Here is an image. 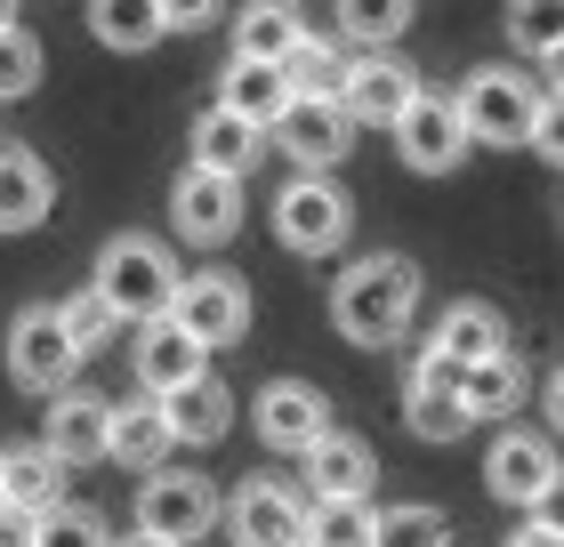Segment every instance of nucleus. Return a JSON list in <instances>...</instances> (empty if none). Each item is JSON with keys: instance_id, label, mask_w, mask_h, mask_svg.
I'll return each instance as SVG.
<instances>
[{"instance_id": "79ce46f5", "label": "nucleus", "mask_w": 564, "mask_h": 547, "mask_svg": "<svg viewBox=\"0 0 564 547\" xmlns=\"http://www.w3.org/2000/svg\"><path fill=\"white\" fill-rule=\"evenodd\" d=\"M0 24H17V0H0Z\"/></svg>"}, {"instance_id": "4be33fe9", "label": "nucleus", "mask_w": 564, "mask_h": 547, "mask_svg": "<svg viewBox=\"0 0 564 547\" xmlns=\"http://www.w3.org/2000/svg\"><path fill=\"white\" fill-rule=\"evenodd\" d=\"M524 403V354L517 347H492L476 362H459V411L468 419H508Z\"/></svg>"}, {"instance_id": "473e14b6", "label": "nucleus", "mask_w": 564, "mask_h": 547, "mask_svg": "<svg viewBox=\"0 0 564 547\" xmlns=\"http://www.w3.org/2000/svg\"><path fill=\"white\" fill-rule=\"evenodd\" d=\"M33 547H113V532H106V515L97 507H41L33 515Z\"/></svg>"}, {"instance_id": "f257e3e1", "label": "nucleus", "mask_w": 564, "mask_h": 547, "mask_svg": "<svg viewBox=\"0 0 564 547\" xmlns=\"http://www.w3.org/2000/svg\"><path fill=\"white\" fill-rule=\"evenodd\" d=\"M420 315V266L395 250H371L330 282V322H339L347 347H403V330Z\"/></svg>"}, {"instance_id": "ddd939ff", "label": "nucleus", "mask_w": 564, "mask_h": 547, "mask_svg": "<svg viewBox=\"0 0 564 547\" xmlns=\"http://www.w3.org/2000/svg\"><path fill=\"white\" fill-rule=\"evenodd\" d=\"M403 427L420 442H459L476 419L459 411V362L444 347H420L412 354V386H403Z\"/></svg>"}, {"instance_id": "bb28decb", "label": "nucleus", "mask_w": 564, "mask_h": 547, "mask_svg": "<svg viewBox=\"0 0 564 547\" xmlns=\"http://www.w3.org/2000/svg\"><path fill=\"white\" fill-rule=\"evenodd\" d=\"M508 41L541 57V89L556 97V57H564V0H508Z\"/></svg>"}, {"instance_id": "393cba45", "label": "nucleus", "mask_w": 564, "mask_h": 547, "mask_svg": "<svg viewBox=\"0 0 564 547\" xmlns=\"http://www.w3.org/2000/svg\"><path fill=\"white\" fill-rule=\"evenodd\" d=\"M282 97H291V81H282V65H267V57H235V65H226V81H218V106L242 113L250 129H267L282 113Z\"/></svg>"}, {"instance_id": "6ab92c4d", "label": "nucleus", "mask_w": 564, "mask_h": 547, "mask_svg": "<svg viewBox=\"0 0 564 547\" xmlns=\"http://www.w3.org/2000/svg\"><path fill=\"white\" fill-rule=\"evenodd\" d=\"M170 451H177V442H170V419H162V395L138 386L130 403H106V459H121V467L145 475V467H162Z\"/></svg>"}, {"instance_id": "a211bd4d", "label": "nucleus", "mask_w": 564, "mask_h": 547, "mask_svg": "<svg viewBox=\"0 0 564 547\" xmlns=\"http://www.w3.org/2000/svg\"><path fill=\"white\" fill-rule=\"evenodd\" d=\"M48 201H57V177L33 145L0 138V233H33L48 218Z\"/></svg>"}, {"instance_id": "412c9836", "label": "nucleus", "mask_w": 564, "mask_h": 547, "mask_svg": "<svg viewBox=\"0 0 564 547\" xmlns=\"http://www.w3.org/2000/svg\"><path fill=\"white\" fill-rule=\"evenodd\" d=\"M162 419H170V442H218L226 427H235V386L226 379H186L162 395Z\"/></svg>"}, {"instance_id": "cd10ccee", "label": "nucleus", "mask_w": 564, "mask_h": 547, "mask_svg": "<svg viewBox=\"0 0 564 547\" xmlns=\"http://www.w3.org/2000/svg\"><path fill=\"white\" fill-rule=\"evenodd\" d=\"M0 500H17V507H57L65 500V467L41 451V442H24V451H0Z\"/></svg>"}, {"instance_id": "f704fd0d", "label": "nucleus", "mask_w": 564, "mask_h": 547, "mask_svg": "<svg viewBox=\"0 0 564 547\" xmlns=\"http://www.w3.org/2000/svg\"><path fill=\"white\" fill-rule=\"evenodd\" d=\"M339 41H323V33H299L291 48H282V81H291V89H330V81H339Z\"/></svg>"}, {"instance_id": "0eeeda50", "label": "nucleus", "mask_w": 564, "mask_h": 547, "mask_svg": "<svg viewBox=\"0 0 564 547\" xmlns=\"http://www.w3.org/2000/svg\"><path fill=\"white\" fill-rule=\"evenodd\" d=\"M412 89H420V73L403 65L395 48H364V57H347L339 81H330V97H339V113L355 129H395V113L412 106Z\"/></svg>"}, {"instance_id": "b1692460", "label": "nucleus", "mask_w": 564, "mask_h": 547, "mask_svg": "<svg viewBox=\"0 0 564 547\" xmlns=\"http://www.w3.org/2000/svg\"><path fill=\"white\" fill-rule=\"evenodd\" d=\"M427 347H444L452 362H476V354L508 347V315H500V306H484V298H459V306H444V315H435Z\"/></svg>"}, {"instance_id": "5701e85b", "label": "nucleus", "mask_w": 564, "mask_h": 547, "mask_svg": "<svg viewBox=\"0 0 564 547\" xmlns=\"http://www.w3.org/2000/svg\"><path fill=\"white\" fill-rule=\"evenodd\" d=\"M259 138L267 129H250L242 113H226V106H210V113H194V162L202 169H226V177H250V162H259Z\"/></svg>"}, {"instance_id": "c756f323", "label": "nucleus", "mask_w": 564, "mask_h": 547, "mask_svg": "<svg viewBox=\"0 0 564 547\" xmlns=\"http://www.w3.org/2000/svg\"><path fill=\"white\" fill-rule=\"evenodd\" d=\"M371 500H315L306 507V547H371Z\"/></svg>"}, {"instance_id": "20e7f679", "label": "nucleus", "mask_w": 564, "mask_h": 547, "mask_svg": "<svg viewBox=\"0 0 564 547\" xmlns=\"http://www.w3.org/2000/svg\"><path fill=\"white\" fill-rule=\"evenodd\" d=\"M347 226H355V201L330 186V169H299L291 186L274 194V233H282V250H299V258L339 250Z\"/></svg>"}, {"instance_id": "9d476101", "label": "nucleus", "mask_w": 564, "mask_h": 547, "mask_svg": "<svg viewBox=\"0 0 564 547\" xmlns=\"http://www.w3.org/2000/svg\"><path fill=\"white\" fill-rule=\"evenodd\" d=\"M170 226L186 233L194 250H218V242H235V226H242V177L186 162V169H177V186H170Z\"/></svg>"}, {"instance_id": "4c0bfd02", "label": "nucleus", "mask_w": 564, "mask_h": 547, "mask_svg": "<svg viewBox=\"0 0 564 547\" xmlns=\"http://www.w3.org/2000/svg\"><path fill=\"white\" fill-rule=\"evenodd\" d=\"M524 145L541 153V162H556V153H564V113H556V97H549L541 113H532V138H524Z\"/></svg>"}, {"instance_id": "e433bc0d", "label": "nucleus", "mask_w": 564, "mask_h": 547, "mask_svg": "<svg viewBox=\"0 0 564 547\" xmlns=\"http://www.w3.org/2000/svg\"><path fill=\"white\" fill-rule=\"evenodd\" d=\"M162 9V33H202V24H218V0H153Z\"/></svg>"}, {"instance_id": "39448f33", "label": "nucleus", "mask_w": 564, "mask_h": 547, "mask_svg": "<svg viewBox=\"0 0 564 547\" xmlns=\"http://www.w3.org/2000/svg\"><path fill=\"white\" fill-rule=\"evenodd\" d=\"M218 524V491L210 475H186V467H145L138 483V532L162 539V547H186Z\"/></svg>"}, {"instance_id": "58836bf2", "label": "nucleus", "mask_w": 564, "mask_h": 547, "mask_svg": "<svg viewBox=\"0 0 564 547\" xmlns=\"http://www.w3.org/2000/svg\"><path fill=\"white\" fill-rule=\"evenodd\" d=\"M500 547H564V532H556V515L541 507V515H532V524H517V532H508Z\"/></svg>"}, {"instance_id": "c85d7f7f", "label": "nucleus", "mask_w": 564, "mask_h": 547, "mask_svg": "<svg viewBox=\"0 0 564 547\" xmlns=\"http://www.w3.org/2000/svg\"><path fill=\"white\" fill-rule=\"evenodd\" d=\"M306 33V24L291 17V0H250V9L235 17V57H267L282 65V48H291Z\"/></svg>"}, {"instance_id": "1a4fd4ad", "label": "nucleus", "mask_w": 564, "mask_h": 547, "mask_svg": "<svg viewBox=\"0 0 564 547\" xmlns=\"http://www.w3.org/2000/svg\"><path fill=\"white\" fill-rule=\"evenodd\" d=\"M162 315L186 322L202 347H235V338L250 330V282L226 274V266H210V274H177V291H170Z\"/></svg>"}, {"instance_id": "2f4dec72", "label": "nucleus", "mask_w": 564, "mask_h": 547, "mask_svg": "<svg viewBox=\"0 0 564 547\" xmlns=\"http://www.w3.org/2000/svg\"><path fill=\"white\" fill-rule=\"evenodd\" d=\"M403 24H412V0H339V33L355 48H395Z\"/></svg>"}, {"instance_id": "f3484780", "label": "nucleus", "mask_w": 564, "mask_h": 547, "mask_svg": "<svg viewBox=\"0 0 564 547\" xmlns=\"http://www.w3.org/2000/svg\"><path fill=\"white\" fill-rule=\"evenodd\" d=\"M202 371H210V347H202L186 322H170V315L138 322V386H145V395H170V386H186Z\"/></svg>"}, {"instance_id": "f8f14e48", "label": "nucleus", "mask_w": 564, "mask_h": 547, "mask_svg": "<svg viewBox=\"0 0 564 547\" xmlns=\"http://www.w3.org/2000/svg\"><path fill=\"white\" fill-rule=\"evenodd\" d=\"M73 371H82V354L57 330V306H24L9 322V379L24 395H57V386H73Z\"/></svg>"}, {"instance_id": "dca6fc26", "label": "nucleus", "mask_w": 564, "mask_h": 547, "mask_svg": "<svg viewBox=\"0 0 564 547\" xmlns=\"http://www.w3.org/2000/svg\"><path fill=\"white\" fill-rule=\"evenodd\" d=\"M330 427V395L323 386H306V379H274V386H259V442L267 451H306Z\"/></svg>"}, {"instance_id": "7c9ffc66", "label": "nucleus", "mask_w": 564, "mask_h": 547, "mask_svg": "<svg viewBox=\"0 0 564 547\" xmlns=\"http://www.w3.org/2000/svg\"><path fill=\"white\" fill-rule=\"evenodd\" d=\"M371 547H452V524H444V507H388V515H371Z\"/></svg>"}, {"instance_id": "f03ea898", "label": "nucleus", "mask_w": 564, "mask_h": 547, "mask_svg": "<svg viewBox=\"0 0 564 547\" xmlns=\"http://www.w3.org/2000/svg\"><path fill=\"white\" fill-rule=\"evenodd\" d=\"M89 291L106 298L121 322H145V315H162L170 291H177V258H170V242H153V233H113V242L97 250Z\"/></svg>"}, {"instance_id": "2eb2a0df", "label": "nucleus", "mask_w": 564, "mask_h": 547, "mask_svg": "<svg viewBox=\"0 0 564 547\" xmlns=\"http://www.w3.org/2000/svg\"><path fill=\"white\" fill-rule=\"evenodd\" d=\"M41 451L65 467H89L106 459V395H89V386H57L48 395V427H41Z\"/></svg>"}, {"instance_id": "a19ab883", "label": "nucleus", "mask_w": 564, "mask_h": 547, "mask_svg": "<svg viewBox=\"0 0 564 547\" xmlns=\"http://www.w3.org/2000/svg\"><path fill=\"white\" fill-rule=\"evenodd\" d=\"M113 547H162V539H145V532H138V539H113Z\"/></svg>"}, {"instance_id": "7ed1b4c3", "label": "nucleus", "mask_w": 564, "mask_h": 547, "mask_svg": "<svg viewBox=\"0 0 564 547\" xmlns=\"http://www.w3.org/2000/svg\"><path fill=\"white\" fill-rule=\"evenodd\" d=\"M459 129H468V145H524L532 138V113L549 106L541 81H524L517 65H476L468 81H459Z\"/></svg>"}, {"instance_id": "37998d69", "label": "nucleus", "mask_w": 564, "mask_h": 547, "mask_svg": "<svg viewBox=\"0 0 564 547\" xmlns=\"http://www.w3.org/2000/svg\"><path fill=\"white\" fill-rule=\"evenodd\" d=\"M291 9H299V0H291Z\"/></svg>"}, {"instance_id": "a878e982", "label": "nucleus", "mask_w": 564, "mask_h": 547, "mask_svg": "<svg viewBox=\"0 0 564 547\" xmlns=\"http://www.w3.org/2000/svg\"><path fill=\"white\" fill-rule=\"evenodd\" d=\"M89 33L113 48V57H145L153 41H170L162 33V9L153 0H89Z\"/></svg>"}, {"instance_id": "ea45409f", "label": "nucleus", "mask_w": 564, "mask_h": 547, "mask_svg": "<svg viewBox=\"0 0 564 547\" xmlns=\"http://www.w3.org/2000/svg\"><path fill=\"white\" fill-rule=\"evenodd\" d=\"M0 547H33V507L0 500Z\"/></svg>"}, {"instance_id": "6e6552de", "label": "nucleus", "mask_w": 564, "mask_h": 547, "mask_svg": "<svg viewBox=\"0 0 564 547\" xmlns=\"http://www.w3.org/2000/svg\"><path fill=\"white\" fill-rule=\"evenodd\" d=\"M484 483H492L500 507H524V515L556 507V442L524 435V427H500L492 451H484Z\"/></svg>"}, {"instance_id": "4468645a", "label": "nucleus", "mask_w": 564, "mask_h": 547, "mask_svg": "<svg viewBox=\"0 0 564 547\" xmlns=\"http://www.w3.org/2000/svg\"><path fill=\"white\" fill-rule=\"evenodd\" d=\"M226 539L235 547H306V507L282 483L250 475L235 500H226Z\"/></svg>"}, {"instance_id": "72a5a7b5", "label": "nucleus", "mask_w": 564, "mask_h": 547, "mask_svg": "<svg viewBox=\"0 0 564 547\" xmlns=\"http://www.w3.org/2000/svg\"><path fill=\"white\" fill-rule=\"evenodd\" d=\"M57 330L73 338V354H97V347H106V338L121 330V315H113V306L97 298V291H73V298L57 306Z\"/></svg>"}, {"instance_id": "423d86ee", "label": "nucleus", "mask_w": 564, "mask_h": 547, "mask_svg": "<svg viewBox=\"0 0 564 547\" xmlns=\"http://www.w3.org/2000/svg\"><path fill=\"white\" fill-rule=\"evenodd\" d=\"M267 138L291 153L299 169H339L347 145H355V121L339 113V97H330V89H291V97H282V113L267 121Z\"/></svg>"}, {"instance_id": "9b49d317", "label": "nucleus", "mask_w": 564, "mask_h": 547, "mask_svg": "<svg viewBox=\"0 0 564 547\" xmlns=\"http://www.w3.org/2000/svg\"><path fill=\"white\" fill-rule=\"evenodd\" d=\"M395 153L412 162L420 177H444V169H459L468 162V129H459V106L444 89H412V106L395 113Z\"/></svg>"}, {"instance_id": "c9c22d12", "label": "nucleus", "mask_w": 564, "mask_h": 547, "mask_svg": "<svg viewBox=\"0 0 564 547\" xmlns=\"http://www.w3.org/2000/svg\"><path fill=\"white\" fill-rule=\"evenodd\" d=\"M41 89V41L24 24H0V106L9 97H33Z\"/></svg>"}, {"instance_id": "aec40b11", "label": "nucleus", "mask_w": 564, "mask_h": 547, "mask_svg": "<svg viewBox=\"0 0 564 547\" xmlns=\"http://www.w3.org/2000/svg\"><path fill=\"white\" fill-rule=\"evenodd\" d=\"M306 475H315V500H371V475H379V459H371V442L364 435H339V427H323L315 442H306Z\"/></svg>"}]
</instances>
